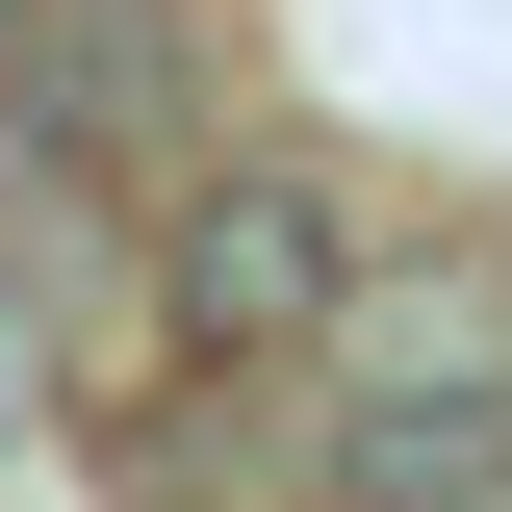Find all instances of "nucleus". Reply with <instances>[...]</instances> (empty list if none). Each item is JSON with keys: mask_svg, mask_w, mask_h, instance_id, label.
I'll list each match as a JSON object with an SVG mask.
<instances>
[{"mask_svg": "<svg viewBox=\"0 0 512 512\" xmlns=\"http://www.w3.org/2000/svg\"><path fill=\"white\" fill-rule=\"evenodd\" d=\"M180 154H205V52H180V0H0V180L154 205Z\"/></svg>", "mask_w": 512, "mask_h": 512, "instance_id": "3", "label": "nucleus"}, {"mask_svg": "<svg viewBox=\"0 0 512 512\" xmlns=\"http://www.w3.org/2000/svg\"><path fill=\"white\" fill-rule=\"evenodd\" d=\"M359 282H384V205L333 180V154H180V180H154V333H180L205 384L308 359Z\"/></svg>", "mask_w": 512, "mask_h": 512, "instance_id": "2", "label": "nucleus"}, {"mask_svg": "<svg viewBox=\"0 0 512 512\" xmlns=\"http://www.w3.org/2000/svg\"><path fill=\"white\" fill-rule=\"evenodd\" d=\"M282 384V461H308V512H512V256H410L384 231V282L308 333Z\"/></svg>", "mask_w": 512, "mask_h": 512, "instance_id": "1", "label": "nucleus"}]
</instances>
